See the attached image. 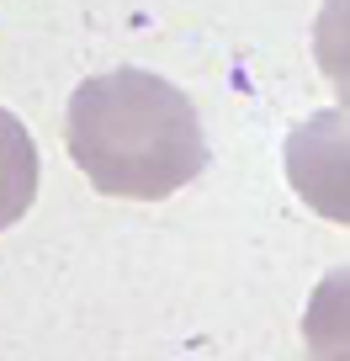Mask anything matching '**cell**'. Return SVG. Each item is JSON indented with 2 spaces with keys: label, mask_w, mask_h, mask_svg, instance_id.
I'll return each mask as SVG.
<instances>
[{
  "label": "cell",
  "mask_w": 350,
  "mask_h": 361,
  "mask_svg": "<svg viewBox=\"0 0 350 361\" xmlns=\"http://www.w3.org/2000/svg\"><path fill=\"white\" fill-rule=\"evenodd\" d=\"M282 165H287V186L318 218L350 228V112L345 106H324V112L303 117L287 133Z\"/></svg>",
  "instance_id": "cell-2"
},
{
  "label": "cell",
  "mask_w": 350,
  "mask_h": 361,
  "mask_svg": "<svg viewBox=\"0 0 350 361\" xmlns=\"http://www.w3.org/2000/svg\"><path fill=\"white\" fill-rule=\"evenodd\" d=\"M64 149L101 197L127 202H165L207 165V133L192 96L133 64L75 85Z\"/></svg>",
  "instance_id": "cell-1"
},
{
  "label": "cell",
  "mask_w": 350,
  "mask_h": 361,
  "mask_svg": "<svg viewBox=\"0 0 350 361\" xmlns=\"http://www.w3.org/2000/svg\"><path fill=\"white\" fill-rule=\"evenodd\" d=\"M303 350L308 361H350V266L318 276L303 308Z\"/></svg>",
  "instance_id": "cell-3"
},
{
  "label": "cell",
  "mask_w": 350,
  "mask_h": 361,
  "mask_svg": "<svg viewBox=\"0 0 350 361\" xmlns=\"http://www.w3.org/2000/svg\"><path fill=\"white\" fill-rule=\"evenodd\" d=\"M37 202V144L16 112L0 106V234Z\"/></svg>",
  "instance_id": "cell-4"
},
{
  "label": "cell",
  "mask_w": 350,
  "mask_h": 361,
  "mask_svg": "<svg viewBox=\"0 0 350 361\" xmlns=\"http://www.w3.org/2000/svg\"><path fill=\"white\" fill-rule=\"evenodd\" d=\"M313 59L335 85L339 106L350 112V0H324V11L313 22Z\"/></svg>",
  "instance_id": "cell-5"
}]
</instances>
